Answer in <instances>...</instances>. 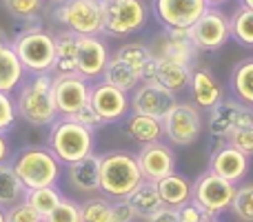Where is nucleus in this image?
<instances>
[{
	"label": "nucleus",
	"mask_w": 253,
	"mask_h": 222,
	"mask_svg": "<svg viewBox=\"0 0 253 222\" xmlns=\"http://www.w3.org/2000/svg\"><path fill=\"white\" fill-rule=\"evenodd\" d=\"M13 100L18 120H25L31 127H49L58 118L51 74H27L13 93Z\"/></svg>",
	"instance_id": "f257e3e1"
},
{
	"label": "nucleus",
	"mask_w": 253,
	"mask_h": 222,
	"mask_svg": "<svg viewBox=\"0 0 253 222\" xmlns=\"http://www.w3.org/2000/svg\"><path fill=\"white\" fill-rule=\"evenodd\" d=\"M9 44L20 58L27 74H51L56 62V34L40 22H29Z\"/></svg>",
	"instance_id": "f03ea898"
},
{
	"label": "nucleus",
	"mask_w": 253,
	"mask_h": 222,
	"mask_svg": "<svg viewBox=\"0 0 253 222\" xmlns=\"http://www.w3.org/2000/svg\"><path fill=\"white\" fill-rule=\"evenodd\" d=\"M9 165L13 167L18 180L25 189H40V187H53L62 178V162L53 156L49 147L40 144H29L18 151H13Z\"/></svg>",
	"instance_id": "7ed1b4c3"
},
{
	"label": "nucleus",
	"mask_w": 253,
	"mask_h": 222,
	"mask_svg": "<svg viewBox=\"0 0 253 222\" xmlns=\"http://www.w3.org/2000/svg\"><path fill=\"white\" fill-rule=\"evenodd\" d=\"M47 147L62 165H71L76 160L96 153V131L76 122L74 118L58 116L49 125Z\"/></svg>",
	"instance_id": "20e7f679"
},
{
	"label": "nucleus",
	"mask_w": 253,
	"mask_h": 222,
	"mask_svg": "<svg viewBox=\"0 0 253 222\" xmlns=\"http://www.w3.org/2000/svg\"><path fill=\"white\" fill-rule=\"evenodd\" d=\"M142 180V171L133 153L109 151L100 156V191L109 200L129 198Z\"/></svg>",
	"instance_id": "39448f33"
},
{
	"label": "nucleus",
	"mask_w": 253,
	"mask_h": 222,
	"mask_svg": "<svg viewBox=\"0 0 253 222\" xmlns=\"http://www.w3.org/2000/svg\"><path fill=\"white\" fill-rule=\"evenodd\" d=\"M51 18L76 36H102L105 31L102 0H62L53 7Z\"/></svg>",
	"instance_id": "423d86ee"
},
{
	"label": "nucleus",
	"mask_w": 253,
	"mask_h": 222,
	"mask_svg": "<svg viewBox=\"0 0 253 222\" xmlns=\"http://www.w3.org/2000/svg\"><path fill=\"white\" fill-rule=\"evenodd\" d=\"M105 7V31L109 38H126L138 34L149 18V7L144 0H102Z\"/></svg>",
	"instance_id": "0eeeda50"
},
{
	"label": "nucleus",
	"mask_w": 253,
	"mask_h": 222,
	"mask_svg": "<svg viewBox=\"0 0 253 222\" xmlns=\"http://www.w3.org/2000/svg\"><path fill=\"white\" fill-rule=\"evenodd\" d=\"M236 189H238V184L229 182V180L220 178L218 174L207 169L205 174H200L193 180L191 200L198 202V205L207 211L209 218H218L220 214L231 209Z\"/></svg>",
	"instance_id": "6e6552de"
},
{
	"label": "nucleus",
	"mask_w": 253,
	"mask_h": 222,
	"mask_svg": "<svg viewBox=\"0 0 253 222\" xmlns=\"http://www.w3.org/2000/svg\"><path fill=\"white\" fill-rule=\"evenodd\" d=\"M165 138L175 147H189L198 142L202 133V111L193 102L178 100L162 118Z\"/></svg>",
	"instance_id": "1a4fd4ad"
},
{
	"label": "nucleus",
	"mask_w": 253,
	"mask_h": 222,
	"mask_svg": "<svg viewBox=\"0 0 253 222\" xmlns=\"http://www.w3.org/2000/svg\"><path fill=\"white\" fill-rule=\"evenodd\" d=\"M245 125H253V109L242 105L236 98H222L213 109L209 111V120H207V129L213 140V149L227 144V138L233 129Z\"/></svg>",
	"instance_id": "9d476101"
},
{
	"label": "nucleus",
	"mask_w": 253,
	"mask_h": 222,
	"mask_svg": "<svg viewBox=\"0 0 253 222\" xmlns=\"http://www.w3.org/2000/svg\"><path fill=\"white\" fill-rule=\"evenodd\" d=\"M207 9V0H151V13L165 29H191Z\"/></svg>",
	"instance_id": "9b49d317"
},
{
	"label": "nucleus",
	"mask_w": 253,
	"mask_h": 222,
	"mask_svg": "<svg viewBox=\"0 0 253 222\" xmlns=\"http://www.w3.org/2000/svg\"><path fill=\"white\" fill-rule=\"evenodd\" d=\"M89 105L93 107V111L100 116V120L105 125H111V122L125 120L131 113V96L100 78L96 83H91Z\"/></svg>",
	"instance_id": "f8f14e48"
},
{
	"label": "nucleus",
	"mask_w": 253,
	"mask_h": 222,
	"mask_svg": "<svg viewBox=\"0 0 253 222\" xmlns=\"http://www.w3.org/2000/svg\"><path fill=\"white\" fill-rule=\"evenodd\" d=\"M191 40L200 51H218L220 47L227 44L231 38V29H229V18L220 7H209L198 22L189 29Z\"/></svg>",
	"instance_id": "ddd939ff"
},
{
	"label": "nucleus",
	"mask_w": 253,
	"mask_h": 222,
	"mask_svg": "<svg viewBox=\"0 0 253 222\" xmlns=\"http://www.w3.org/2000/svg\"><path fill=\"white\" fill-rule=\"evenodd\" d=\"M91 96V80L83 78L80 74L53 76V100H56L58 116L71 118L84 105H89Z\"/></svg>",
	"instance_id": "4468645a"
},
{
	"label": "nucleus",
	"mask_w": 253,
	"mask_h": 222,
	"mask_svg": "<svg viewBox=\"0 0 253 222\" xmlns=\"http://www.w3.org/2000/svg\"><path fill=\"white\" fill-rule=\"evenodd\" d=\"M151 53L156 58H167V60H175L182 65H196L200 49L193 44L189 29H165L153 44H149Z\"/></svg>",
	"instance_id": "2eb2a0df"
},
{
	"label": "nucleus",
	"mask_w": 253,
	"mask_h": 222,
	"mask_svg": "<svg viewBox=\"0 0 253 222\" xmlns=\"http://www.w3.org/2000/svg\"><path fill=\"white\" fill-rule=\"evenodd\" d=\"M129 96H131V111L160 118V120L178 102L175 93H171L169 89L160 87L156 83H140Z\"/></svg>",
	"instance_id": "dca6fc26"
},
{
	"label": "nucleus",
	"mask_w": 253,
	"mask_h": 222,
	"mask_svg": "<svg viewBox=\"0 0 253 222\" xmlns=\"http://www.w3.org/2000/svg\"><path fill=\"white\" fill-rule=\"evenodd\" d=\"M111 51L102 36H78V74L87 80H100Z\"/></svg>",
	"instance_id": "f3484780"
},
{
	"label": "nucleus",
	"mask_w": 253,
	"mask_h": 222,
	"mask_svg": "<svg viewBox=\"0 0 253 222\" xmlns=\"http://www.w3.org/2000/svg\"><path fill=\"white\" fill-rule=\"evenodd\" d=\"M138 165H140V171H142V178L149 180V182H158L160 178L165 176L173 174L175 171V165H178V158H175V151L160 142H151V144H144L138 153Z\"/></svg>",
	"instance_id": "a211bd4d"
},
{
	"label": "nucleus",
	"mask_w": 253,
	"mask_h": 222,
	"mask_svg": "<svg viewBox=\"0 0 253 222\" xmlns=\"http://www.w3.org/2000/svg\"><path fill=\"white\" fill-rule=\"evenodd\" d=\"M249 167H251V158L245 156L242 151H238L231 144H222V147L211 151L209 171H213L220 178L229 180V182H233V184H238L249 174Z\"/></svg>",
	"instance_id": "6ab92c4d"
},
{
	"label": "nucleus",
	"mask_w": 253,
	"mask_h": 222,
	"mask_svg": "<svg viewBox=\"0 0 253 222\" xmlns=\"http://www.w3.org/2000/svg\"><path fill=\"white\" fill-rule=\"evenodd\" d=\"M189 91H191L193 105L200 111H211L224 98L218 78H215L213 71L207 69V67H193Z\"/></svg>",
	"instance_id": "aec40b11"
},
{
	"label": "nucleus",
	"mask_w": 253,
	"mask_h": 222,
	"mask_svg": "<svg viewBox=\"0 0 253 222\" xmlns=\"http://www.w3.org/2000/svg\"><path fill=\"white\" fill-rule=\"evenodd\" d=\"M67 182L78 193L100 191V156H91L67 165Z\"/></svg>",
	"instance_id": "412c9836"
},
{
	"label": "nucleus",
	"mask_w": 253,
	"mask_h": 222,
	"mask_svg": "<svg viewBox=\"0 0 253 222\" xmlns=\"http://www.w3.org/2000/svg\"><path fill=\"white\" fill-rule=\"evenodd\" d=\"M156 58V56H153ZM191 65H182L175 60H167V58H156V69H153V78L149 83H156L160 87L169 89L171 93H182L184 89H189L191 83Z\"/></svg>",
	"instance_id": "4be33fe9"
},
{
	"label": "nucleus",
	"mask_w": 253,
	"mask_h": 222,
	"mask_svg": "<svg viewBox=\"0 0 253 222\" xmlns=\"http://www.w3.org/2000/svg\"><path fill=\"white\" fill-rule=\"evenodd\" d=\"M126 135H129L135 144H140V147L151 144V142H160V140L165 138L162 120L160 118L131 111L129 116H126Z\"/></svg>",
	"instance_id": "5701e85b"
},
{
	"label": "nucleus",
	"mask_w": 253,
	"mask_h": 222,
	"mask_svg": "<svg viewBox=\"0 0 253 222\" xmlns=\"http://www.w3.org/2000/svg\"><path fill=\"white\" fill-rule=\"evenodd\" d=\"M78 74V36L62 29L56 34V62L51 76Z\"/></svg>",
	"instance_id": "b1692460"
},
{
	"label": "nucleus",
	"mask_w": 253,
	"mask_h": 222,
	"mask_svg": "<svg viewBox=\"0 0 253 222\" xmlns=\"http://www.w3.org/2000/svg\"><path fill=\"white\" fill-rule=\"evenodd\" d=\"M25 78H27V71L22 67L20 58L13 51V47L9 43L2 44L0 47V91L13 96Z\"/></svg>",
	"instance_id": "393cba45"
},
{
	"label": "nucleus",
	"mask_w": 253,
	"mask_h": 222,
	"mask_svg": "<svg viewBox=\"0 0 253 222\" xmlns=\"http://www.w3.org/2000/svg\"><path fill=\"white\" fill-rule=\"evenodd\" d=\"M191 187H193L191 180L180 176L178 171L165 176V178H160L156 182V189H158V193H160L162 205L173 207V209H178L184 202L191 200Z\"/></svg>",
	"instance_id": "a878e982"
},
{
	"label": "nucleus",
	"mask_w": 253,
	"mask_h": 222,
	"mask_svg": "<svg viewBox=\"0 0 253 222\" xmlns=\"http://www.w3.org/2000/svg\"><path fill=\"white\" fill-rule=\"evenodd\" d=\"M229 87L236 100L253 109V58H247L233 67Z\"/></svg>",
	"instance_id": "bb28decb"
},
{
	"label": "nucleus",
	"mask_w": 253,
	"mask_h": 222,
	"mask_svg": "<svg viewBox=\"0 0 253 222\" xmlns=\"http://www.w3.org/2000/svg\"><path fill=\"white\" fill-rule=\"evenodd\" d=\"M126 200H129V205L133 207L138 218H147V216H151L153 211H158L162 207L156 182H149V180H142V182L138 184V189H135Z\"/></svg>",
	"instance_id": "cd10ccee"
},
{
	"label": "nucleus",
	"mask_w": 253,
	"mask_h": 222,
	"mask_svg": "<svg viewBox=\"0 0 253 222\" xmlns=\"http://www.w3.org/2000/svg\"><path fill=\"white\" fill-rule=\"evenodd\" d=\"M102 80H107V83H111L114 87L131 93L140 83H142V76H140L138 71H133L131 67H126L125 62L118 60L116 56H111L109 62H107L105 74H102Z\"/></svg>",
	"instance_id": "c85d7f7f"
},
{
	"label": "nucleus",
	"mask_w": 253,
	"mask_h": 222,
	"mask_svg": "<svg viewBox=\"0 0 253 222\" xmlns=\"http://www.w3.org/2000/svg\"><path fill=\"white\" fill-rule=\"evenodd\" d=\"M25 191L27 189L18 180L13 167L9 162L7 165H0V207H4V209L13 207L16 202H20L25 198Z\"/></svg>",
	"instance_id": "c756f323"
},
{
	"label": "nucleus",
	"mask_w": 253,
	"mask_h": 222,
	"mask_svg": "<svg viewBox=\"0 0 253 222\" xmlns=\"http://www.w3.org/2000/svg\"><path fill=\"white\" fill-rule=\"evenodd\" d=\"M62 198H65V196H62V191L58 189V184H53V187L27 189V191H25V198H22V200H25L29 207H34V209L44 218L47 214H51V211L56 209L58 202H60Z\"/></svg>",
	"instance_id": "7c9ffc66"
},
{
	"label": "nucleus",
	"mask_w": 253,
	"mask_h": 222,
	"mask_svg": "<svg viewBox=\"0 0 253 222\" xmlns=\"http://www.w3.org/2000/svg\"><path fill=\"white\" fill-rule=\"evenodd\" d=\"M118 60H123L126 67H131L133 71H138L140 76H142L144 67L149 65V60L153 58L151 49H149V44H142V43H126V44H120L118 49H116L114 53Z\"/></svg>",
	"instance_id": "2f4dec72"
},
{
	"label": "nucleus",
	"mask_w": 253,
	"mask_h": 222,
	"mask_svg": "<svg viewBox=\"0 0 253 222\" xmlns=\"http://www.w3.org/2000/svg\"><path fill=\"white\" fill-rule=\"evenodd\" d=\"M231 38H236L242 47H253V11L245 7H238L229 18Z\"/></svg>",
	"instance_id": "473e14b6"
},
{
	"label": "nucleus",
	"mask_w": 253,
	"mask_h": 222,
	"mask_svg": "<svg viewBox=\"0 0 253 222\" xmlns=\"http://www.w3.org/2000/svg\"><path fill=\"white\" fill-rule=\"evenodd\" d=\"M4 9L11 18L20 22H40L47 0H2Z\"/></svg>",
	"instance_id": "72a5a7b5"
},
{
	"label": "nucleus",
	"mask_w": 253,
	"mask_h": 222,
	"mask_svg": "<svg viewBox=\"0 0 253 222\" xmlns=\"http://www.w3.org/2000/svg\"><path fill=\"white\" fill-rule=\"evenodd\" d=\"M83 222H111V200L109 198H89L80 205Z\"/></svg>",
	"instance_id": "f704fd0d"
},
{
	"label": "nucleus",
	"mask_w": 253,
	"mask_h": 222,
	"mask_svg": "<svg viewBox=\"0 0 253 222\" xmlns=\"http://www.w3.org/2000/svg\"><path fill=\"white\" fill-rule=\"evenodd\" d=\"M231 211L236 214L238 220L253 222V182L240 184L236 189V196L231 202Z\"/></svg>",
	"instance_id": "c9c22d12"
},
{
	"label": "nucleus",
	"mask_w": 253,
	"mask_h": 222,
	"mask_svg": "<svg viewBox=\"0 0 253 222\" xmlns=\"http://www.w3.org/2000/svg\"><path fill=\"white\" fill-rule=\"evenodd\" d=\"M42 222H83V211H80V202L71 200V198H62L58 207L42 218Z\"/></svg>",
	"instance_id": "e433bc0d"
},
{
	"label": "nucleus",
	"mask_w": 253,
	"mask_h": 222,
	"mask_svg": "<svg viewBox=\"0 0 253 222\" xmlns=\"http://www.w3.org/2000/svg\"><path fill=\"white\" fill-rule=\"evenodd\" d=\"M18 122V111H16V100L13 96L0 91V133H9Z\"/></svg>",
	"instance_id": "4c0bfd02"
},
{
	"label": "nucleus",
	"mask_w": 253,
	"mask_h": 222,
	"mask_svg": "<svg viewBox=\"0 0 253 222\" xmlns=\"http://www.w3.org/2000/svg\"><path fill=\"white\" fill-rule=\"evenodd\" d=\"M227 144L236 147L238 151H242L245 156L253 158V125H245V127H238L229 133Z\"/></svg>",
	"instance_id": "58836bf2"
},
{
	"label": "nucleus",
	"mask_w": 253,
	"mask_h": 222,
	"mask_svg": "<svg viewBox=\"0 0 253 222\" xmlns=\"http://www.w3.org/2000/svg\"><path fill=\"white\" fill-rule=\"evenodd\" d=\"M7 222H42V216L25 200H20L7 209Z\"/></svg>",
	"instance_id": "ea45409f"
},
{
	"label": "nucleus",
	"mask_w": 253,
	"mask_h": 222,
	"mask_svg": "<svg viewBox=\"0 0 253 222\" xmlns=\"http://www.w3.org/2000/svg\"><path fill=\"white\" fill-rule=\"evenodd\" d=\"M178 218L180 222H205V220H215V218H209L207 216V211L202 209L198 202L189 200L184 202L182 207H178Z\"/></svg>",
	"instance_id": "a19ab883"
},
{
	"label": "nucleus",
	"mask_w": 253,
	"mask_h": 222,
	"mask_svg": "<svg viewBox=\"0 0 253 222\" xmlns=\"http://www.w3.org/2000/svg\"><path fill=\"white\" fill-rule=\"evenodd\" d=\"M135 218H138V216H135L133 207L129 205L126 198L111 202V222H133Z\"/></svg>",
	"instance_id": "79ce46f5"
},
{
	"label": "nucleus",
	"mask_w": 253,
	"mask_h": 222,
	"mask_svg": "<svg viewBox=\"0 0 253 222\" xmlns=\"http://www.w3.org/2000/svg\"><path fill=\"white\" fill-rule=\"evenodd\" d=\"M71 118H74L76 122H80V125H84V127H89V129H93V131L100 129V127L105 125V122L100 120V116H98V113L93 111V107H91V105H84L83 109L76 111Z\"/></svg>",
	"instance_id": "37998d69"
},
{
	"label": "nucleus",
	"mask_w": 253,
	"mask_h": 222,
	"mask_svg": "<svg viewBox=\"0 0 253 222\" xmlns=\"http://www.w3.org/2000/svg\"><path fill=\"white\" fill-rule=\"evenodd\" d=\"M144 222H180V218H178V209L162 205L158 211H153L151 216H147V218H144Z\"/></svg>",
	"instance_id": "c03bdc74"
},
{
	"label": "nucleus",
	"mask_w": 253,
	"mask_h": 222,
	"mask_svg": "<svg viewBox=\"0 0 253 222\" xmlns=\"http://www.w3.org/2000/svg\"><path fill=\"white\" fill-rule=\"evenodd\" d=\"M13 156V147L11 140H9V133H0V165H7Z\"/></svg>",
	"instance_id": "a18cd8bd"
},
{
	"label": "nucleus",
	"mask_w": 253,
	"mask_h": 222,
	"mask_svg": "<svg viewBox=\"0 0 253 222\" xmlns=\"http://www.w3.org/2000/svg\"><path fill=\"white\" fill-rule=\"evenodd\" d=\"M238 4H240V7H245V9H251V11H253V0H238Z\"/></svg>",
	"instance_id": "49530a36"
},
{
	"label": "nucleus",
	"mask_w": 253,
	"mask_h": 222,
	"mask_svg": "<svg viewBox=\"0 0 253 222\" xmlns=\"http://www.w3.org/2000/svg\"><path fill=\"white\" fill-rule=\"evenodd\" d=\"M224 2H229V0H207L209 7H220V4H224Z\"/></svg>",
	"instance_id": "de8ad7c7"
},
{
	"label": "nucleus",
	"mask_w": 253,
	"mask_h": 222,
	"mask_svg": "<svg viewBox=\"0 0 253 222\" xmlns=\"http://www.w3.org/2000/svg\"><path fill=\"white\" fill-rule=\"evenodd\" d=\"M0 222H7V209L0 207Z\"/></svg>",
	"instance_id": "09e8293b"
},
{
	"label": "nucleus",
	"mask_w": 253,
	"mask_h": 222,
	"mask_svg": "<svg viewBox=\"0 0 253 222\" xmlns=\"http://www.w3.org/2000/svg\"><path fill=\"white\" fill-rule=\"evenodd\" d=\"M2 44H7V36H4V31L0 29V47H2Z\"/></svg>",
	"instance_id": "8fccbe9b"
},
{
	"label": "nucleus",
	"mask_w": 253,
	"mask_h": 222,
	"mask_svg": "<svg viewBox=\"0 0 253 222\" xmlns=\"http://www.w3.org/2000/svg\"><path fill=\"white\" fill-rule=\"evenodd\" d=\"M51 2H56V4H58V2H62V0H51Z\"/></svg>",
	"instance_id": "3c124183"
},
{
	"label": "nucleus",
	"mask_w": 253,
	"mask_h": 222,
	"mask_svg": "<svg viewBox=\"0 0 253 222\" xmlns=\"http://www.w3.org/2000/svg\"><path fill=\"white\" fill-rule=\"evenodd\" d=\"M205 222H215V220H205Z\"/></svg>",
	"instance_id": "603ef678"
}]
</instances>
